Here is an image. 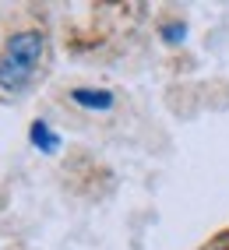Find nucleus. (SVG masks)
Instances as JSON below:
<instances>
[{
    "label": "nucleus",
    "instance_id": "20e7f679",
    "mask_svg": "<svg viewBox=\"0 0 229 250\" xmlns=\"http://www.w3.org/2000/svg\"><path fill=\"white\" fill-rule=\"evenodd\" d=\"M162 39H166V42H184V39H187V28L173 21V25H166V28H162Z\"/></svg>",
    "mask_w": 229,
    "mask_h": 250
},
{
    "label": "nucleus",
    "instance_id": "f03ea898",
    "mask_svg": "<svg viewBox=\"0 0 229 250\" xmlns=\"http://www.w3.org/2000/svg\"><path fill=\"white\" fill-rule=\"evenodd\" d=\"M71 103L74 106H81V109H113V99L109 92H103V88H74L71 92Z\"/></svg>",
    "mask_w": 229,
    "mask_h": 250
},
{
    "label": "nucleus",
    "instance_id": "f257e3e1",
    "mask_svg": "<svg viewBox=\"0 0 229 250\" xmlns=\"http://www.w3.org/2000/svg\"><path fill=\"white\" fill-rule=\"evenodd\" d=\"M42 53H46V36L39 28L14 32L0 53V92H21L32 81V74L39 71Z\"/></svg>",
    "mask_w": 229,
    "mask_h": 250
},
{
    "label": "nucleus",
    "instance_id": "7ed1b4c3",
    "mask_svg": "<svg viewBox=\"0 0 229 250\" xmlns=\"http://www.w3.org/2000/svg\"><path fill=\"white\" fill-rule=\"evenodd\" d=\"M28 138H32V145H36L39 152H46V155H53L57 148H60V134H57L46 120H36V124H32V127H28Z\"/></svg>",
    "mask_w": 229,
    "mask_h": 250
}]
</instances>
